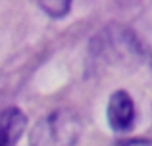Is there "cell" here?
Here are the masks:
<instances>
[{"label": "cell", "instance_id": "6da1fadb", "mask_svg": "<svg viewBox=\"0 0 152 146\" xmlns=\"http://www.w3.org/2000/svg\"><path fill=\"white\" fill-rule=\"evenodd\" d=\"M81 137V121L69 110H54L35 123L29 146H75Z\"/></svg>", "mask_w": 152, "mask_h": 146}, {"label": "cell", "instance_id": "7a4b0ae2", "mask_svg": "<svg viewBox=\"0 0 152 146\" xmlns=\"http://www.w3.org/2000/svg\"><path fill=\"white\" fill-rule=\"evenodd\" d=\"M106 117L110 129L118 135L133 131L135 121H137V112H135V102L127 90L112 92L106 108Z\"/></svg>", "mask_w": 152, "mask_h": 146}, {"label": "cell", "instance_id": "3957f363", "mask_svg": "<svg viewBox=\"0 0 152 146\" xmlns=\"http://www.w3.org/2000/svg\"><path fill=\"white\" fill-rule=\"evenodd\" d=\"M27 117L19 108H6L0 113V146H15L25 133Z\"/></svg>", "mask_w": 152, "mask_h": 146}, {"label": "cell", "instance_id": "277c9868", "mask_svg": "<svg viewBox=\"0 0 152 146\" xmlns=\"http://www.w3.org/2000/svg\"><path fill=\"white\" fill-rule=\"evenodd\" d=\"M39 6L42 8L45 14H48L54 19H60L64 15H67L71 10V2H48V0H45V2H39Z\"/></svg>", "mask_w": 152, "mask_h": 146}, {"label": "cell", "instance_id": "5b68a950", "mask_svg": "<svg viewBox=\"0 0 152 146\" xmlns=\"http://www.w3.org/2000/svg\"><path fill=\"white\" fill-rule=\"evenodd\" d=\"M121 146H152V140L148 139H133V140H127Z\"/></svg>", "mask_w": 152, "mask_h": 146}]
</instances>
